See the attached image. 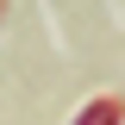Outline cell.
Listing matches in <instances>:
<instances>
[{
	"label": "cell",
	"mask_w": 125,
	"mask_h": 125,
	"mask_svg": "<svg viewBox=\"0 0 125 125\" xmlns=\"http://www.w3.org/2000/svg\"><path fill=\"white\" fill-rule=\"evenodd\" d=\"M75 125H119V94H100L75 113Z\"/></svg>",
	"instance_id": "obj_1"
}]
</instances>
